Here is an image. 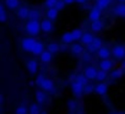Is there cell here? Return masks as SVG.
Here are the masks:
<instances>
[{
    "label": "cell",
    "instance_id": "cell-2",
    "mask_svg": "<svg viewBox=\"0 0 125 114\" xmlns=\"http://www.w3.org/2000/svg\"><path fill=\"white\" fill-rule=\"evenodd\" d=\"M112 55L116 60H124L125 59V45L123 44H115L112 48Z\"/></svg>",
    "mask_w": 125,
    "mask_h": 114
},
{
    "label": "cell",
    "instance_id": "cell-18",
    "mask_svg": "<svg viewBox=\"0 0 125 114\" xmlns=\"http://www.w3.org/2000/svg\"><path fill=\"white\" fill-rule=\"evenodd\" d=\"M103 28H104V23H103L102 20H98V21H93V22H91V30H92V32L99 33V32L103 31Z\"/></svg>",
    "mask_w": 125,
    "mask_h": 114
},
{
    "label": "cell",
    "instance_id": "cell-9",
    "mask_svg": "<svg viewBox=\"0 0 125 114\" xmlns=\"http://www.w3.org/2000/svg\"><path fill=\"white\" fill-rule=\"evenodd\" d=\"M101 17H102V10L98 9V8L94 5V6L90 10V12H88V20H90L91 22H93V21L101 20Z\"/></svg>",
    "mask_w": 125,
    "mask_h": 114
},
{
    "label": "cell",
    "instance_id": "cell-22",
    "mask_svg": "<svg viewBox=\"0 0 125 114\" xmlns=\"http://www.w3.org/2000/svg\"><path fill=\"white\" fill-rule=\"evenodd\" d=\"M58 15H59V10H58L56 8H50V9H47L45 17H48L49 20L55 21V20L58 19Z\"/></svg>",
    "mask_w": 125,
    "mask_h": 114
},
{
    "label": "cell",
    "instance_id": "cell-5",
    "mask_svg": "<svg viewBox=\"0 0 125 114\" xmlns=\"http://www.w3.org/2000/svg\"><path fill=\"white\" fill-rule=\"evenodd\" d=\"M71 91L74 93V96L76 97H81L83 93H85V86L82 83H80L79 81H73L71 82Z\"/></svg>",
    "mask_w": 125,
    "mask_h": 114
},
{
    "label": "cell",
    "instance_id": "cell-6",
    "mask_svg": "<svg viewBox=\"0 0 125 114\" xmlns=\"http://www.w3.org/2000/svg\"><path fill=\"white\" fill-rule=\"evenodd\" d=\"M41 28H42V32H43V33H50V32L54 30L53 21L49 20L48 17L41 20Z\"/></svg>",
    "mask_w": 125,
    "mask_h": 114
},
{
    "label": "cell",
    "instance_id": "cell-36",
    "mask_svg": "<svg viewBox=\"0 0 125 114\" xmlns=\"http://www.w3.org/2000/svg\"><path fill=\"white\" fill-rule=\"evenodd\" d=\"M30 19H32V20H39V11H37V10H31V12H30Z\"/></svg>",
    "mask_w": 125,
    "mask_h": 114
},
{
    "label": "cell",
    "instance_id": "cell-16",
    "mask_svg": "<svg viewBox=\"0 0 125 114\" xmlns=\"http://www.w3.org/2000/svg\"><path fill=\"white\" fill-rule=\"evenodd\" d=\"M4 5L6 6V9L9 10H17L21 5H20V0H4Z\"/></svg>",
    "mask_w": 125,
    "mask_h": 114
},
{
    "label": "cell",
    "instance_id": "cell-38",
    "mask_svg": "<svg viewBox=\"0 0 125 114\" xmlns=\"http://www.w3.org/2000/svg\"><path fill=\"white\" fill-rule=\"evenodd\" d=\"M44 79H45V77H44V75H42V74H41V75H38V76H37V79H36V85H37V86H41V85H42V82L44 81Z\"/></svg>",
    "mask_w": 125,
    "mask_h": 114
},
{
    "label": "cell",
    "instance_id": "cell-23",
    "mask_svg": "<svg viewBox=\"0 0 125 114\" xmlns=\"http://www.w3.org/2000/svg\"><path fill=\"white\" fill-rule=\"evenodd\" d=\"M113 12H114V15L118 16V17H125V4L119 3V4L114 8Z\"/></svg>",
    "mask_w": 125,
    "mask_h": 114
},
{
    "label": "cell",
    "instance_id": "cell-17",
    "mask_svg": "<svg viewBox=\"0 0 125 114\" xmlns=\"http://www.w3.org/2000/svg\"><path fill=\"white\" fill-rule=\"evenodd\" d=\"M53 59V53H50L49 50H44L41 55H39V60L43 63V64H49Z\"/></svg>",
    "mask_w": 125,
    "mask_h": 114
},
{
    "label": "cell",
    "instance_id": "cell-12",
    "mask_svg": "<svg viewBox=\"0 0 125 114\" xmlns=\"http://www.w3.org/2000/svg\"><path fill=\"white\" fill-rule=\"evenodd\" d=\"M99 69L101 70H103V71H107V73H110L112 70H113V66H114V63L110 60V59H103V60H101V63H99Z\"/></svg>",
    "mask_w": 125,
    "mask_h": 114
},
{
    "label": "cell",
    "instance_id": "cell-4",
    "mask_svg": "<svg viewBox=\"0 0 125 114\" xmlns=\"http://www.w3.org/2000/svg\"><path fill=\"white\" fill-rule=\"evenodd\" d=\"M97 74H98V69L93 65H87L83 70V75L91 81V80H96L97 79Z\"/></svg>",
    "mask_w": 125,
    "mask_h": 114
},
{
    "label": "cell",
    "instance_id": "cell-13",
    "mask_svg": "<svg viewBox=\"0 0 125 114\" xmlns=\"http://www.w3.org/2000/svg\"><path fill=\"white\" fill-rule=\"evenodd\" d=\"M26 68H27V71H28L31 75H34V74H37V71H38V62H37L36 59H31V60L27 62Z\"/></svg>",
    "mask_w": 125,
    "mask_h": 114
},
{
    "label": "cell",
    "instance_id": "cell-31",
    "mask_svg": "<svg viewBox=\"0 0 125 114\" xmlns=\"http://www.w3.org/2000/svg\"><path fill=\"white\" fill-rule=\"evenodd\" d=\"M39 105H41V104H38V103H33V104H31V105H30V108H28L30 114H41L42 112H41Z\"/></svg>",
    "mask_w": 125,
    "mask_h": 114
},
{
    "label": "cell",
    "instance_id": "cell-44",
    "mask_svg": "<svg viewBox=\"0 0 125 114\" xmlns=\"http://www.w3.org/2000/svg\"><path fill=\"white\" fill-rule=\"evenodd\" d=\"M36 85V81L33 82V81H30V86H34Z\"/></svg>",
    "mask_w": 125,
    "mask_h": 114
},
{
    "label": "cell",
    "instance_id": "cell-33",
    "mask_svg": "<svg viewBox=\"0 0 125 114\" xmlns=\"http://www.w3.org/2000/svg\"><path fill=\"white\" fill-rule=\"evenodd\" d=\"M15 113H16V114H28L30 110H28V108H27L26 105H19V107L16 108Z\"/></svg>",
    "mask_w": 125,
    "mask_h": 114
},
{
    "label": "cell",
    "instance_id": "cell-26",
    "mask_svg": "<svg viewBox=\"0 0 125 114\" xmlns=\"http://www.w3.org/2000/svg\"><path fill=\"white\" fill-rule=\"evenodd\" d=\"M112 3H113V0H96V6L103 11L108 9V6H110Z\"/></svg>",
    "mask_w": 125,
    "mask_h": 114
},
{
    "label": "cell",
    "instance_id": "cell-27",
    "mask_svg": "<svg viewBox=\"0 0 125 114\" xmlns=\"http://www.w3.org/2000/svg\"><path fill=\"white\" fill-rule=\"evenodd\" d=\"M60 49H61V47L59 45V43L52 42V43H48V44H47V50H49V52H50V53H53V54L58 53Z\"/></svg>",
    "mask_w": 125,
    "mask_h": 114
},
{
    "label": "cell",
    "instance_id": "cell-15",
    "mask_svg": "<svg viewBox=\"0 0 125 114\" xmlns=\"http://www.w3.org/2000/svg\"><path fill=\"white\" fill-rule=\"evenodd\" d=\"M70 52H71L74 55H82L83 52H85L83 44H82V43H73L71 47H70Z\"/></svg>",
    "mask_w": 125,
    "mask_h": 114
},
{
    "label": "cell",
    "instance_id": "cell-37",
    "mask_svg": "<svg viewBox=\"0 0 125 114\" xmlns=\"http://www.w3.org/2000/svg\"><path fill=\"white\" fill-rule=\"evenodd\" d=\"M65 3H64V0H59V1L56 3V5H55V8L59 10V11H61V10H64V8H65Z\"/></svg>",
    "mask_w": 125,
    "mask_h": 114
},
{
    "label": "cell",
    "instance_id": "cell-42",
    "mask_svg": "<svg viewBox=\"0 0 125 114\" xmlns=\"http://www.w3.org/2000/svg\"><path fill=\"white\" fill-rule=\"evenodd\" d=\"M64 3H65L66 5H71V4L75 3V0H64Z\"/></svg>",
    "mask_w": 125,
    "mask_h": 114
},
{
    "label": "cell",
    "instance_id": "cell-24",
    "mask_svg": "<svg viewBox=\"0 0 125 114\" xmlns=\"http://www.w3.org/2000/svg\"><path fill=\"white\" fill-rule=\"evenodd\" d=\"M73 42H75V39H74V36H73V33L71 32H65L64 34L61 36V43L62 44H73Z\"/></svg>",
    "mask_w": 125,
    "mask_h": 114
},
{
    "label": "cell",
    "instance_id": "cell-35",
    "mask_svg": "<svg viewBox=\"0 0 125 114\" xmlns=\"http://www.w3.org/2000/svg\"><path fill=\"white\" fill-rule=\"evenodd\" d=\"M59 0H45V8L47 9H50V8H55L56 3Z\"/></svg>",
    "mask_w": 125,
    "mask_h": 114
},
{
    "label": "cell",
    "instance_id": "cell-21",
    "mask_svg": "<svg viewBox=\"0 0 125 114\" xmlns=\"http://www.w3.org/2000/svg\"><path fill=\"white\" fill-rule=\"evenodd\" d=\"M124 69L123 68H116V69H113L112 71H110V79L112 80H118V79H121L123 76H124Z\"/></svg>",
    "mask_w": 125,
    "mask_h": 114
},
{
    "label": "cell",
    "instance_id": "cell-34",
    "mask_svg": "<svg viewBox=\"0 0 125 114\" xmlns=\"http://www.w3.org/2000/svg\"><path fill=\"white\" fill-rule=\"evenodd\" d=\"M94 87H96V86H93V85H91V83H87V85L85 86V94H91L92 92H94Z\"/></svg>",
    "mask_w": 125,
    "mask_h": 114
},
{
    "label": "cell",
    "instance_id": "cell-10",
    "mask_svg": "<svg viewBox=\"0 0 125 114\" xmlns=\"http://www.w3.org/2000/svg\"><path fill=\"white\" fill-rule=\"evenodd\" d=\"M30 12H31V10H30L27 6H20V8L16 10L17 17H19L20 20H22V21L30 19Z\"/></svg>",
    "mask_w": 125,
    "mask_h": 114
},
{
    "label": "cell",
    "instance_id": "cell-41",
    "mask_svg": "<svg viewBox=\"0 0 125 114\" xmlns=\"http://www.w3.org/2000/svg\"><path fill=\"white\" fill-rule=\"evenodd\" d=\"M75 3H77V4H80V5H85V4L87 3V0H75Z\"/></svg>",
    "mask_w": 125,
    "mask_h": 114
},
{
    "label": "cell",
    "instance_id": "cell-25",
    "mask_svg": "<svg viewBox=\"0 0 125 114\" xmlns=\"http://www.w3.org/2000/svg\"><path fill=\"white\" fill-rule=\"evenodd\" d=\"M45 49H47V47H44V44H43L42 42L37 41V43H36V45H34V48H33V50H32V54H33V55H41Z\"/></svg>",
    "mask_w": 125,
    "mask_h": 114
},
{
    "label": "cell",
    "instance_id": "cell-7",
    "mask_svg": "<svg viewBox=\"0 0 125 114\" xmlns=\"http://www.w3.org/2000/svg\"><path fill=\"white\" fill-rule=\"evenodd\" d=\"M103 47V43H102V39H99V38H94V41L91 43V44H88V45H86V50L88 52V53H97L98 52V49L99 48H102Z\"/></svg>",
    "mask_w": 125,
    "mask_h": 114
},
{
    "label": "cell",
    "instance_id": "cell-1",
    "mask_svg": "<svg viewBox=\"0 0 125 114\" xmlns=\"http://www.w3.org/2000/svg\"><path fill=\"white\" fill-rule=\"evenodd\" d=\"M25 31L27 32V34H30L31 37H36L39 34V32H42L41 28V21L39 20H32L30 19L26 25H25Z\"/></svg>",
    "mask_w": 125,
    "mask_h": 114
},
{
    "label": "cell",
    "instance_id": "cell-46",
    "mask_svg": "<svg viewBox=\"0 0 125 114\" xmlns=\"http://www.w3.org/2000/svg\"><path fill=\"white\" fill-rule=\"evenodd\" d=\"M41 114H48V113H47V112H42Z\"/></svg>",
    "mask_w": 125,
    "mask_h": 114
},
{
    "label": "cell",
    "instance_id": "cell-40",
    "mask_svg": "<svg viewBox=\"0 0 125 114\" xmlns=\"http://www.w3.org/2000/svg\"><path fill=\"white\" fill-rule=\"evenodd\" d=\"M83 60L85 62H88V60H91V53H86V54H83Z\"/></svg>",
    "mask_w": 125,
    "mask_h": 114
},
{
    "label": "cell",
    "instance_id": "cell-43",
    "mask_svg": "<svg viewBox=\"0 0 125 114\" xmlns=\"http://www.w3.org/2000/svg\"><path fill=\"white\" fill-rule=\"evenodd\" d=\"M0 102H1V104L4 103V96L1 94V96H0Z\"/></svg>",
    "mask_w": 125,
    "mask_h": 114
},
{
    "label": "cell",
    "instance_id": "cell-19",
    "mask_svg": "<svg viewBox=\"0 0 125 114\" xmlns=\"http://www.w3.org/2000/svg\"><path fill=\"white\" fill-rule=\"evenodd\" d=\"M34 98H36V102H37L38 104H43V103L47 101L45 91H43V90H38V91H36V93H34Z\"/></svg>",
    "mask_w": 125,
    "mask_h": 114
},
{
    "label": "cell",
    "instance_id": "cell-20",
    "mask_svg": "<svg viewBox=\"0 0 125 114\" xmlns=\"http://www.w3.org/2000/svg\"><path fill=\"white\" fill-rule=\"evenodd\" d=\"M94 36L92 34V33H90V32H83V36H82V38H81V43L83 44V45H88V44H91L93 41H94Z\"/></svg>",
    "mask_w": 125,
    "mask_h": 114
},
{
    "label": "cell",
    "instance_id": "cell-45",
    "mask_svg": "<svg viewBox=\"0 0 125 114\" xmlns=\"http://www.w3.org/2000/svg\"><path fill=\"white\" fill-rule=\"evenodd\" d=\"M118 3H121V4H125V0H118Z\"/></svg>",
    "mask_w": 125,
    "mask_h": 114
},
{
    "label": "cell",
    "instance_id": "cell-11",
    "mask_svg": "<svg viewBox=\"0 0 125 114\" xmlns=\"http://www.w3.org/2000/svg\"><path fill=\"white\" fill-rule=\"evenodd\" d=\"M110 55H112V50L108 47H104V45L102 48H99L98 52H97V56H98L101 60H103V59H110Z\"/></svg>",
    "mask_w": 125,
    "mask_h": 114
},
{
    "label": "cell",
    "instance_id": "cell-47",
    "mask_svg": "<svg viewBox=\"0 0 125 114\" xmlns=\"http://www.w3.org/2000/svg\"><path fill=\"white\" fill-rule=\"evenodd\" d=\"M110 114H118V113H110Z\"/></svg>",
    "mask_w": 125,
    "mask_h": 114
},
{
    "label": "cell",
    "instance_id": "cell-3",
    "mask_svg": "<svg viewBox=\"0 0 125 114\" xmlns=\"http://www.w3.org/2000/svg\"><path fill=\"white\" fill-rule=\"evenodd\" d=\"M36 43H37V41L30 36V37H26V38L22 39V42H21V47H22V49H23L25 52H27V53H32V50H33Z\"/></svg>",
    "mask_w": 125,
    "mask_h": 114
},
{
    "label": "cell",
    "instance_id": "cell-8",
    "mask_svg": "<svg viewBox=\"0 0 125 114\" xmlns=\"http://www.w3.org/2000/svg\"><path fill=\"white\" fill-rule=\"evenodd\" d=\"M39 87H41L43 91L48 92V93H53V92H54V90H55L54 81H53L52 79H48V77H45V79H44V81L42 82V85H41Z\"/></svg>",
    "mask_w": 125,
    "mask_h": 114
},
{
    "label": "cell",
    "instance_id": "cell-39",
    "mask_svg": "<svg viewBox=\"0 0 125 114\" xmlns=\"http://www.w3.org/2000/svg\"><path fill=\"white\" fill-rule=\"evenodd\" d=\"M68 107H69V109H70L71 112H74L75 108H76V102H75V101H69V102H68Z\"/></svg>",
    "mask_w": 125,
    "mask_h": 114
},
{
    "label": "cell",
    "instance_id": "cell-30",
    "mask_svg": "<svg viewBox=\"0 0 125 114\" xmlns=\"http://www.w3.org/2000/svg\"><path fill=\"white\" fill-rule=\"evenodd\" d=\"M108 79V73L107 71H103V70H98V74H97V81H99V82H104L105 80Z\"/></svg>",
    "mask_w": 125,
    "mask_h": 114
},
{
    "label": "cell",
    "instance_id": "cell-28",
    "mask_svg": "<svg viewBox=\"0 0 125 114\" xmlns=\"http://www.w3.org/2000/svg\"><path fill=\"white\" fill-rule=\"evenodd\" d=\"M6 6L3 4V5H0V22L1 23H5L6 20H8V14H6Z\"/></svg>",
    "mask_w": 125,
    "mask_h": 114
},
{
    "label": "cell",
    "instance_id": "cell-29",
    "mask_svg": "<svg viewBox=\"0 0 125 114\" xmlns=\"http://www.w3.org/2000/svg\"><path fill=\"white\" fill-rule=\"evenodd\" d=\"M71 33H73V36H74L75 42L81 41V38H82V36H83V32H82V30H81V28H75V30H73V31H71Z\"/></svg>",
    "mask_w": 125,
    "mask_h": 114
},
{
    "label": "cell",
    "instance_id": "cell-32",
    "mask_svg": "<svg viewBox=\"0 0 125 114\" xmlns=\"http://www.w3.org/2000/svg\"><path fill=\"white\" fill-rule=\"evenodd\" d=\"M75 80H76V81H79L80 83H82L83 86H86V85L88 83V81H90V80L83 75V74H82V75H76V79H75Z\"/></svg>",
    "mask_w": 125,
    "mask_h": 114
},
{
    "label": "cell",
    "instance_id": "cell-14",
    "mask_svg": "<svg viewBox=\"0 0 125 114\" xmlns=\"http://www.w3.org/2000/svg\"><path fill=\"white\" fill-rule=\"evenodd\" d=\"M108 87H109L108 83H105V82H98L96 85V87H94V92L98 96H104L108 92Z\"/></svg>",
    "mask_w": 125,
    "mask_h": 114
}]
</instances>
